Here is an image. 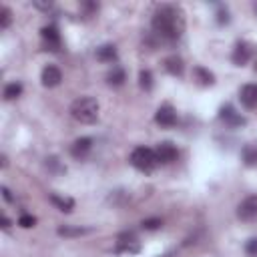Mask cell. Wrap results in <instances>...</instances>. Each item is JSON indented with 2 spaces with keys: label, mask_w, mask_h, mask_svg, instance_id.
<instances>
[{
  "label": "cell",
  "mask_w": 257,
  "mask_h": 257,
  "mask_svg": "<svg viewBox=\"0 0 257 257\" xmlns=\"http://www.w3.org/2000/svg\"><path fill=\"white\" fill-rule=\"evenodd\" d=\"M10 22H12V12H10V8L2 6L0 8V28H8Z\"/></svg>",
  "instance_id": "obj_22"
},
{
  "label": "cell",
  "mask_w": 257,
  "mask_h": 257,
  "mask_svg": "<svg viewBox=\"0 0 257 257\" xmlns=\"http://www.w3.org/2000/svg\"><path fill=\"white\" fill-rule=\"evenodd\" d=\"M155 155H157L159 163H173L177 159V147L173 143H161V145H157Z\"/></svg>",
  "instance_id": "obj_7"
},
{
  "label": "cell",
  "mask_w": 257,
  "mask_h": 257,
  "mask_svg": "<svg viewBox=\"0 0 257 257\" xmlns=\"http://www.w3.org/2000/svg\"><path fill=\"white\" fill-rule=\"evenodd\" d=\"M10 227V219L6 215H2V229H8Z\"/></svg>",
  "instance_id": "obj_28"
},
{
  "label": "cell",
  "mask_w": 257,
  "mask_h": 257,
  "mask_svg": "<svg viewBox=\"0 0 257 257\" xmlns=\"http://www.w3.org/2000/svg\"><path fill=\"white\" fill-rule=\"evenodd\" d=\"M239 98L247 108H255L257 106V84H245L239 92Z\"/></svg>",
  "instance_id": "obj_10"
},
{
  "label": "cell",
  "mask_w": 257,
  "mask_h": 257,
  "mask_svg": "<svg viewBox=\"0 0 257 257\" xmlns=\"http://www.w3.org/2000/svg\"><path fill=\"white\" fill-rule=\"evenodd\" d=\"M193 74H195V78H197L201 84H213V82H215L213 72L207 70V68H203V66H195V68H193Z\"/></svg>",
  "instance_id": "obj_18"
},
{
  "label": "cell",
  "mask_w": 257,
  "mask_h": 257,
  "mask_svg": "<svg viewBox=\"0 0 257 257\" xmlns=\"http://www.w3.org/2000/svg\"><path fill=\"white\" fill-rule=\"evenodd\" d=\"M34 6H36V8H42V10H48L52 4H50V2H34Z\"/></svg>",
  "instance_id": "obj_26"
},
{
  "label": "cell",
  "mask_w": 257,
  "mask_h": 257,
  "mask_svg": "<svg viewBox=\"0 0 257 257\" xmlns=\"http://www.w3.org/2000/svg\"><path fill=\"white\" fill-rule=\"evenodd\" d=\"M233 62L237 64V66H243V64H247L249 62V58H251V46L247 44V42H237L235 44V48H233Z\"/></svg>",
  "instance_id": "obj_8"
},
{
  "label": "cell",
  "mask_w": 257,
  "mask_h": 257,
  "mask_svg": "<svg viewBox=\"0 0 257 257\" xmlns=\"http://www.w3.org/2000/svg\"><path fill=\"white\" fill-rule=\"evenodd\" d=\"M157 163H159L157 161V155L149 147H137L131 153V165L137 167L139 171H151V169H155Z\"/></svg>",
  "instance_id": "obj_3"
},
{
  "label": "cell",
  "mask_w": 257,
  "mask_h": 257,
  "mask_svg": "<svg viewBox=\"0 0 257 257\" xmlns=\"http://www.w3.org/2000/svg\"><path fill=\"white\" fill-rule=\"evenodd\" d=\"M50 201L52 205H56L62 213H70L74 209V201L70 197H62V195H50Z\"/></svg>",
  "instance_id": "obj_15"
},
{
  "label": "cell",
  "mask_w": 257,
  "mask_h": 257,
  "mask_svg": "<svg viewBox=\"0 0 257 257\" xmlns=\"http://www.w3.org/2000/svg\"><path fill=\"white\" fill-rule=\"evenodd\" d=\"M106 80H108V84H110V86H120V84L126 80V74H124V70H122V68L114 66V68L106 74Z\"/></svg>",
  "instance_id": "obj_19"
},
{
  "label": "cell",
  "mask_w": 257,
  "mask_h": 257,
  "mask_svg": "<svg viewBox=\"0 0 257 257\" xmlns=\"http://www.w3.org/2000/svg\"><path fill=\"white\" fill-rule=\"evenodd\" d=\"M245 251H247V255L257 257V237H253V239H249V241L245 243Z\"/></svg>",
  "instance_id": "obj_25"
},
{
  "label": "cell",
  "mask_w": 257,
  "mask_h": 257,
  "mask_svg": "<svg viewBox=\"0 0 257 257\" xmlns=\"http://www.w3.org/2000/svg\"><path fill=\"white\" fill-rule=\"evenodd\" d=\"M141 225H143V229H147V231H155V229H159L163 223H161V219L153 217V219H145Z\"/></svg>",
  "instance_id": "obj_24"
},
{
  "label": "cell",
  "mask_w": 257,
  "mask_h": 257,
  "mask_svg": "<svg viewBox=\"0 0 257 257\" xmlns=\"http://www.w3.org/2000/svg\"><path fill=\"white\" fill-rule=\"evenodd\" d=\"M165 68H167V72H171V74H175V76H181L183 74V70H185V64H183V58L181 56H169V58H165Z\"/></svg>",
  "instance_id": "obj_12"
},
{
  "label": "cell",
  "mask_w": 257,
  "mask_h": 257,
  "mask_svg": "<svg viewBox=\"0 0 257 257\" xmlns=\"http://www.w3.org/2000/svg\"><path fill=\"white\" fill-rule=\"evenodd\" d=\"M22 94V84L20 82H10V84H6V88H4V98L6 100H14V98H18Z\"/></svg>",
  "instance_id": "obj_20"
},
{
  "label": "cell",
  "mask_w": 257,
  "mask_h": 257,
  "mask_svg": "<svg viewBox=\"0 0 257 257\" xmlns=\"http://www.w3.org/2000/svg\"><path fill=\"white\" fill-rule=\"evenodd\" d=\"M18 225H20V227H24V229H30V227H34V225H36V217H32V215H20Z\"/></svg>",
  "instance_id": "obj_23"
},
{
  "label": "cell",
  "mask_w": 257,
  "mask_h": 257,
  "mask_svg": "<svg viewBox=\"0 0 257 257\" xmlns=\"http://www.w3.org/2000/svg\"><path fill=\"white\" fill-rule=\"evenodd\" d=\"M70 114L72 118H76L78 122H84V124H90L98 118V102L92 98V96H80L72 102L70 106Z\"/></svg>",
  "instance_id": "obj_2"
},
{
  "label": "cell",
  "mask_w": 257,
  "mask_h": 257,
  "mask_svg": "<svg viewBox=\"0 0 257 257\" xmlns=\"http://www.w3.org/2000/svg\"><path fill=\"white\" fill-rule=\"evenodd\" d=\"M40 36H42V40L46 42V46L50 50H58V46H60V34H58V30L54 26H44L40 30Z\"/></svg>",
  "instance_id": "obj_9"
},
{
  "label": "cell",
  "mask_w": 257,
  "mask_h": 257,
  "mask_svg": "<svg viewBox=\"0 0 257 257\" xmlns=\"http://www.w3.org/2000/svg\"><path fill=\"white\" fill-rule=\"evenodd\" d=\"M237 217L243 221H251L257 217V195L245 197L237 207Z\"/></svg>",
  "instance_id": "obj_4"
},
{
  "label": "cell",
  "mask_w": 257,
  "mask_h": 257,
  "mask_svg": "<svg viewBox=\"0 0 257 257\" xmlns=\"http://www.w3.org/2000/svg\"><path fill=\"white\" fill-rule=\"evenodd\" d=\"M153 28L159 32L163 38L175 40L185 32V14L179 6L173 4H163L157 8L153 14Z\"/></svg>",
  "instance_id": "obj_1"
},
{
  "label": "cell",
  "mask_w": 257,
  "mask_h": 257,
  "mask_svg": "<svg viewBox=\"0 0 257 257\" xmlns=\"http://www.w3.org/2000/svg\"><path fill=\"white\" fill-rule=\"evenodd\" d=\"M56 233L62 235V237H80V235L88 233V229H84V227H72V225H60L56 229Z\"/></svg>",
  "instance_id": "obj_17"
},
{
  "label": "cell",
  "mask_w": 257,
  "mask_h": 257,
  "mask_svg": "<svg viewBox=\"0 0 257 257\" xmlns=\"http://www.w3.org/2000/svg\"><path fill=\"white\" fill-rule=\"evenodd\" d=\"M139 84H141V88L151 90V86H153V74H151V70H141L139 72Z\"/></svg>",
  "instance_id": "obj_21"
},
{
  "label": "cell",
  "mask_w": 257,
  "mask_h": 257,
  "mask_svg": "<svg viewBox=\"0 0 257 257\" xmlns=\"http://www.w3.org/2000/svg\"><path fill=\"white\" fill-rule=\"evenodd\" d=\"M219 116H221L223 120H227L229 124H243V122H245V118H243V116H239V114L233 110V106H223Z\"/></svg>",
  "instance_id": "obj_16"
},
{
  "label": "cell",
  "mask_w": 257,
  "mask_h": 257,
  "mask_svg": "<svg viewBox=\"0 0 257 257\" xmlns=\"http://www.w3.org/2000/svg\"><path fill=\"white\" fill-rule=\"evenodd\" d=\"M90 149H92V139H88V137H80V139H76V141L72 143L70 153H72V157L80 159V157H84Z\"/></svg>",
  "instance_id": "obj_11"
},
{
  "label": "cell",
  "mask_w": 257,
  "mask_h": 257,
  "mask_svg": "<svg viewBox=\"0 0 257 257\" xmlns=\"http://www.w3.org/2000/svg\"><path fill=\"white\" fill-rule=\"evenodd\" d=\"M40 80H42V84H44V86H58V84H60V80H62V72H60V68H58V66L48 64V66H44V68H42Z\"/></svg>",
  "instance_id": "obj_5"
},
{
  "label": "cell",
  "mask_w": 257,
  "mask_h": 257,
  "mask_svg": "<svg viewBox=\"0 0 257 257\" xmlns=\"http://www.w3.org/2000/svg\"><path fill=\"white\" fill-rule=\"evenodd\" d=\"M241 157H243V163L247 167H255L257 165V143L245 145L243 151H241Z\"/></svg>",
  "instance_id": "obj_13"
},
{
  "label": "cell",
  "mask_w": 257,
  "mask_h": 257,
  "mask_svg": "<svg viewBox=\"0 0 257 257\" xmlns=\"http://www.w3.org/2000/svg\"><path fill=\"white\" fill-rule=\"evenodd\" d=\"M155 120L163 126H173L177 122V112L171 104H163L157 108V114H155Z\"/></svg>",
  "instance_id": "obj_6"
},
{
  "label": "cell",
  "mask_w": 257,
  "mask_h": 257,
  "mask_svg": "<svg viewBox=\"0 0 257 257\" xmlns=\"http://www.w3.org/2000/svg\"><path fill=\"white\" fill-rule=\"evenodd\" d=\"M96 58L102 62H112L116 60V48L112 44H102L96 48Z\"/></svg>",
  "instance_id": "obj_14"
},
{
  "label": "cell",
  "mask_w": 257,
  "mask_h": 257,
  "mask_svg": "<svg viewBox=\"0 0 257 257\" xmlns=\"http://www.w3.org/2000/svg\"><path fill=\"white\" fill-rule=\"evenodd\" d=\"M2 195H4V199H6V201H12V195H10V191H8L6 187H2Z\"/></svg>",
  "instance_id": "obj_27"
},
{
  "label": "cell",
  "mask_w": 257,
  "mask_h": 257,
  "mask_svg": "<svg viewBox=\"0 0 257 257\" xmlns=\"http://www.w3.org/2000/svg\"><path fill=\"white\" fill-rule=\"evenodd\" d=\"M255 10H257V4H255Z\"/></svg>",
  "instance_id": "obj_29"
}]
</instances>
